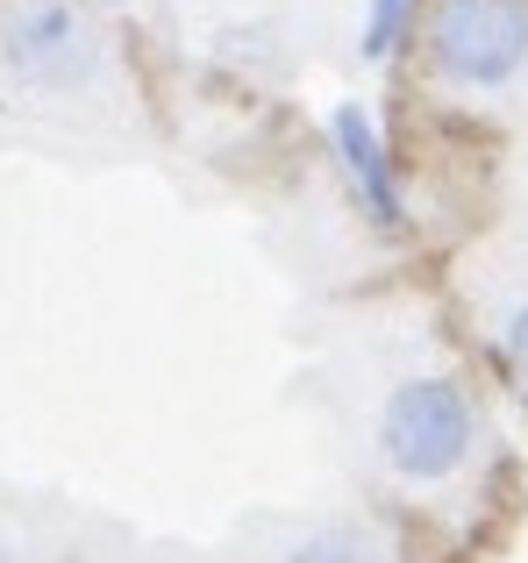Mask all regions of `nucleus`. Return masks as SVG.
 <instances>
[{
  "label": "nucleus",
  "mask_w": 528,
  "mask_h": 563,
  "mask_svg": "<svg viewBox=\"0 0 528 563\" xmlns=\"http://www.w3.org/2000/svg\"><path fill=\"white\" fill-rule=\"evenodd\" d=\"M0 65L14 79L65 86L94 71V29H86L79 0H14L0 22Z\"/></svg>",
  "instance_id": "obj_3"
},
{
  "label": "nucleus",
  "mask_w": 528,
  "mask_h": 563,
  "mask_svg": "<svg viewBox=\"0 0 528 563\" xmlns=\"http://www.w3.org/2000/svg\"><path fill=\"white\" fill-rule=\"evenodd\" d=\"M400 29H407V0H372V14H364V57H386L400 43Z\"/></svg>",
  "instance_id": "obj_6"
},
{
  "label": "nucleus",
  "mask_w": 528,
  "mask_h": 563,
  "mask_svg": "<svg viewBox=\"0 0 528 563\" xmlns=\"http://www.w3.org/2000/svg\"><path fill=\"white\" fill-rule=\"evenodd\" d=\"M329 136H336V157H343L364 214H372L378 229H400V186H393V165H386V143H378L372 114H364L358 100H343V108L329 114Z\"/></svg>",
  "instance_id": "obj_4"
},
{
  "label": "nucleus",
  "mask_w": 528,
  "mask_h": 563,
  "mask_svg": "<svg viewBox=\"0 0 528 563\" xmlns=\"http://www.w3.org/2000/svg\"><path fill=\"white\" fill-rule=\"evenodd\" d=\"M429 57L458 86H507L528 57V0H436Z\"/></svg>",
  "instance_id": "obj_2"
},
{
  "label": "nucleus",
  "mask_w": 528,
  "mask_h": 563,
  "mask_svg": "<svg viewBox=\"0 0 528 563\" xmlns=\"http://www.w3.org/2000/svg\"><path fill=\"white\" fill-rule=\"evenodd\" d=\"M286 563H378V556L358 528H315V536H300L286 550Z\"/></svg>",
  "instance_id": "obj_5"
},
{
  "label": "nucleus",
  "mask_w": 528,
  "mask_h": 563,
  "mask_svg": "<svg viewBox=\"0 0 528 563\" xmlns=\"http://www.w3.org/2000/svg\"><path fill=\"white\" fill-rule=\"evenodd\" d=\"M0 563H14V550H8V542H0Z\"/></svg>",
  "instance_id": "obj_8"
},
{
  "label": "nucleus",
  "mask_w": 528,
  "mask_h": 563,
  "mask_svg": "<svg viewBox=\"0 0 528 563\" xmlns=\"http://www.w3.org/2000/svg\"><path fill=\"white\" fill-rule=\"evenodd\" d=\"M378 450L400 478L436 485L472 456V399L450 378H407L393 385L386 413H378Z\"/></svg>",
  "instance_id": "obj_1"
},
{
  "label": "nucleus",
  "mask_w": 528,
  "mask_h": 563,
  "mask_svg": "<svg viewBox=\"0 0 528 563\" xmlns=\"http://www.w3.org/2000/svg\"><path fill=\"white\" fill-rule=\"evenodd\" d=\"M501 364L515 372V385L528 393V307H515V314H507V329H501Z\"/></svg>",
  "instance_id": "obj_7"
}]
</instances>
